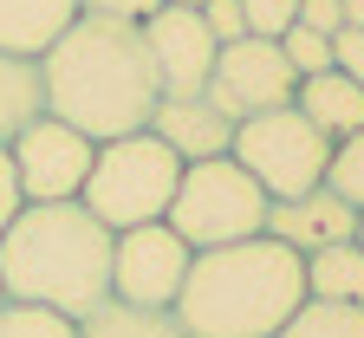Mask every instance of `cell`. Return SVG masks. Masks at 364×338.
Instances as JSON below:
<instances>
[{
	"instance_id": "cell-1",
	"label": "cell",
	"mask_w": 364,
	"mask_h": 338,
	"mask_svg": "<svg viewBox=\"0 0 364 338\" xmlns=\"http://www.w3.org/2000/svg\"><path fill=\"white\" fill-rule=\"evenodd\" d=\"M39 78H46V111L59 124H72V130H85L91 143L150 130V117L163 105V85L150 72L144 33L130 20L78 14L39 53Z\"/></svg>"
},
{
	"instance_id": "cell-2",
	"label": "cell",
	"mask_w": 364,
	"mask_h": 338,
	"mask_svg": "<svg viewBox=\"0 0 364 338\" xmlns=\"http://www.w3.org/2000/svg\"><path fill=\"white\" fill-rule=\"evenodd\" d=\"M111 248L117 234L85 202H26L0 234V293L14 306L85 319L111 300Z\"/></svg>"
},
{
	"instance_id": "cell-3",
	"label": "cell",
	"mask_w": 364,
	"mask_h": 338,
	"mask_svg": "<svg viewBox=\"0 0 364 338\" xmlns=\"http://www.w3.org/2000/svg\"><path fill=\"white\" fill-rule=\"evenodd\" d=\"M299 300H306V260L273 234H254L235 248L196 254L169 312L189 338H273Z\"/></svg>"
},
{
	"instance_id": "cell-4",
	"label": "cell",
	"mask_w": 364,
	"mask_h": 338,
	"mask_svg": "<svg viewBox=\"0 0 364 338\" xmlns=\"http://www.w3.org/2000/svg\"><path fill=\"white\" fill-rule=\"evenodd\" d=\"M176 182H182V157L169 150L156 130H136V137H111V143H98L91 176H85V189H78V202L117 234V228L163 221V215H169V196H176Z\"/></svg>"
},
{
	"instance_id": "cell-5",
	"label": "cell",
	"mask_w": 364,
	"mask_h": 338,
	"mask_svg": "<svg viewBox=\"0 0 364 338\" xmlns=\"http://www.w3.org/2000/svg\"><path fill=\"white\" fill-rule=\"evenodd\" d=\"M196 254L208 248H235V241L267 234V189L235 163V157H208V163H182V182L163 215Z\"/></svg>"
},
{
	"instance_id": "cell-6",
	"label": "cell",
	"mask_w": 364,
	"mask_h": 338,
	"mask_svg": "<svg viewBox=\"0 0 364 338\" xmlns=\"http://www.w3.org/2000/svg\"><path fill=\"white\" fill-rule=\"evenodd\" d=\"M228 157H235V163L267 189V202H293V196H312V189L326 182L332 137L318 130L299 105H273V111L235 124Z\"/></svg>"
},
{
	"instance_id": "cell-7",
	"label": "cell",
	"mask_w": 364,
	"mask_h": 338,
	"mask_svg": "<svg viewBox=\"0 0 364 338\" xmlns=\"http://www.w3.org/2000/svg\"><path fill=\"white\" fill-rule=\"evenodd\" d=\"M189 260H196V248L169 221L117 228V248H111V300L169 312L176 293H182V280H189Z\"/></svg>"
},
{
	"instance_id": "cell-8",
	"label": "cell",
	"mask_w": 364,
	"mask_h": 338,
	"mask_svg": "<svg viewBox=\"0 0 364 338\" xmlns=\"http://www.w3.org/2000/svg\"><path fill=\"white\" fill-rule=\"evenodd\" d=\"M293 91H299V78H293V65L280 53V39H254L247 33V39H235V46L215 53V72L202 85V98L228 124H247V117H260L273 105H293Z\"/></svg>"
},
{
	"instance_id": "cell-9",
	"label": "cell",
	"mask_w": 364,
	"mask_h": 338,
	"mask_svg": "<svg viewBox=\"0 0 364 338\" xmlns=\"http://www.w3.org/2000/svg\"><path fill=\"white\" fill-rule=\"evenodd\" d=\"M7 157H14V176H20V196H26V202H78L98 143L46 111V117H33V124L7 143Z\"/></svg>"
},
{
	"instance_id": "cell-10",
	"label": "cell",
	"mask_w": 364,
	"mask_h": 338,
	"mask_svg": "<svg viewBox=\"0 0 364 338\" xmlns=\"http://www.w3.org/2000/svg\"><path fill=\"white\" fill-rule=\"evenodd\" d=\"M136 33H144V53H150L163 98H202L215 53H221L215 33L202 26V7H156L150 20H136Z\"/></svg>"
},
{
	"instance_id": "cell-11",
	"label": "cell",
	"mask_w": 364,
	"mask_h": 338,
	"mask_svg": "<svg viewBox=\"0 0 364 338\" xmlns=\"http://www.w3.org/2000/svg\"><path fill=\"white\" fill-rule=\"evenodd\" d=\"M267 234L293 248L299 260L318 254V248H338V241H358V208L345 196H332L326 182L312 196H293V202H267Z\"/></svg>"
},
{
	"instance_id": "cell-12",
	"label": "cell",
	"mask_w": 364,
	"mask_h": 338,
	"mask_svg": "<svg viewBox=\"0 0 364 338\" xmlns=\"http://www.w3.org/2000/svg\"><path fill=\"white\" fill-rule=\"evenodd\" d=\"M150 130L169 143L182 163H208V157H228V143H235V124H228L208 98H163Z\"/></svg>"
},
{
	"instance_id": "cell-13",
	"label": "cell",
	"mask_w": 364,
	"mask_h": 338,
	"mask_svg": "<svg viewBox=\"0 0 364 338\" xmlns=\"http://www.w3.org/2000/svg\"><path fill=\"white\" fill-rule=\"evenodd\" d=\"M293 105H299L318 130H326L332 143H345V137L364 130V85L345 78V72H312V78H299Z\"/></svg>"
},
{
	"instance_id": "cell-14",
	"label": "cell",
	"mask_w": 364,
	"mask_h": 338,
	"mask_svg": "<svg viewBox=\"0 0 364 338\" xmlns=\"http://www.w3.org/2000/svg\"><path fill=\"white\" fill-rule=\"evenodd\" d=\"M78 20V0H0V53L39 59Z\"/></svg>"
},
{
	"instance_id": "cell-15",
	"label": "cell",
	"mask_w": 364,
	"mask_h": 338,
	"mask_svg": "<svg viewBox=\"0 0 364 338\" xmlns=\"http://www.w3.org/2000/svg\"><path fill=\"white\" fill-rule=\"evenodd\" d=\"M46 117V78H39V59H20V53H0V150L33 124Z\"/></svg>"
},
{
	"instance_id": "cell-16",
	"label": "cell",
	"mask_w": 364,
	"mask_h": 338,
	"mask_svg": "<svg viewBox=\"0 0 364 338\" xmlns=\"http://www.w3.org/2000/svg\"><path fill=\"white\" fill-rule=\"evenodd\" d=\"M306 300L364 306V248H358V241H338V248L306 254Z\"/></svg>"
},
{
	"instance_id": "cell-17",
	"label": "cell",
	"mask_w": 364,
	"mask_h": 338,
	"mask_svg": "<svg viewBox=\"0 0 364 338\" xmlns=\"http://www.w3.org/2000/svg\"><path fill=\"white\" fill-rule=\"evenodd\" d=\"M78 338H189V332L176 325V312H150V306L105 300L98 312L78 319Z\"/></svg>"
},
{
	"instance_id": "cell-18",
	"label": "cell",
	"mask_w": 364,
	"mask_h": 338,
	"mask_svg": "<svg viewBox=\"0 0 364 338\" xmlns=\"http://www.w3.org/2000/svg\"><path fill=\"white\" fill-rule=\"evenodd\" d=\"M273 338H364V306H338V300H299L293 319Z\"/></svg>"
},
{
	"instance_id": "cell-19",
	"label": "cell",
	"mask_w": 364,
	"mask_h": 338,
	"mask_svg": "<svg viewBox=\"0 0 364 338\" xmlns=\"http://www.w3.org/2000/svg\"><path fill=\"white\" fill-rule=\"evenodd\" d=\"M326 189H332V196H345V202L364 215V130H358V137H345V143H332Z\"/></svg>"
},
{
	"instance_id": "cell-20",
	"label": "cell",
	"mask_w": 364,
	"mask_h": 338,
	"mask_svg": "<svg viewBox=\"0 0 364 338\" xmlns=\"http://www.w3.org/2000/svg\"><path fill=\"white\" fill-rule=\"evenodd\" d=\"M0 338H78V319L46 312V306H0Z\"/></svg>"
},
{
	"instance_id": "cell-21",
	"label": "cell",
	"mask_w": 364,
	"mask_h": 338,
	"mask_svg": "<svg viewBox=\"0 0 364 338\" xmlns=\"http://www.w3.org/2000/svg\"><path fill=\"white\" fill-rule=\"evenodd\" d=\"M280 53H287V65H293V78H312V72H332V39L326 33H312V26H287L280 33Z\"/></svg>"
},
{
	"instance_id": "cell-22",
	"label": "cell",
	"mask_w": 364,
	"mask_h": 338,
	"mask_svg": "<svg viewBox=\"0 0 364 338\" xmlns=\"http://www.w3.org/2000/svg\"><path fill=\"white\" fill-rule=\"evenodd\" d=\"M241 20H247L254 39H280L299 20V0H241Z\"/></svg>"
},
{
	"instance_id": "cell-23",
	"label": "cell",
	"mask_w": 364,
	"mask_h": 338,
	"mask_svg": "<svg viewBox=\"0 0 364 338\" xmlns=\"http://www.w3.org/2000/svg\"><path fill=\"white\" fill-rule=\"evenodd\" d=\"M202 26L215 33V46H235V39H247L241 0H202Z\"/></svg>"
},
{
	"instance_id": "cell-24",
	"label": "cell",
	"mask_w": 364,
	"mask_h": 338,
	"mask_svg": "<svg viewBox=\"0 0 364 338\" xmlns=\"http://www.w3.org/2000/svg\"><path fill=\"white\" fill-rule=\"evenodd\" d=\"M332 72H345V78L364 85V26H338L332 33Z\"/></svg>"
},
{
	"instance_id": "cell-25",
	"label": "cell",
	"mask_w": 364,
	"mask_h": 338,
	"mask_svg": "<svg viewBox=\"0 0 364 338\" xmlns=\"http://www.w3.org/2000/svg\"><path fill=\"white\" fill-rule=\"evenodd\" d=\"M163 7V0H78V14H91V20H150Z\"/></svg>"
},
{
	"instance_id": "cell-26",
	"label": "cell",
	"mask_w": 364,
	"mask_h": 338,
	"mask_svg": "<svg viewBox=\"0 0 364 338\" xmlns=\"http://www.w3.org/2000/svg\"><path fill=\"white\" fill-rule=\"evenodd\" d=\"M299 26H312V33H338L345 26V0H299Z\"/></svg>"
},
{
	"instance_id": "cell-27",
	"label": "cell",
	"mask_w": 364,
	"mask_h": 338,
	"mask_svg": "<svg viewBox=\"0 0 364 338\" xmlns=\"http://www.w3.org/2000/svg\"><path fill=\"white\" fill-rule=\"evenodd\" d=\"M26 208V196H20V176H14V157L0 150V234L14 228V215Z\"/></svg>"
},
{
	"instance_id": "cell-28",
	"label": "cell",
	"mask_w": 364,
	"mask_h": 338,
	"mask_svg": "<svg viewBox=\"0 0 364 338\" xmlns=\"http://www.w3.org/2000/svg\"><path fill=\"white\" fill-rule=\"evenodd\" d=\"M345 26H364V0H345Z\"/></svg>"
},
{
	"instance_id": "cell-29",
	"label": "cell",
	"mask_w": 364,
	"mask_h": 338,
	"mask_svg": "<svg viewBox=\"0 0 364 338\" xmlns=\"http://www.w3.org/2000/svg\"><path fill=\"white\" fill-rule=\"evenodd\" d=\"M163 7H202V0H163Z\"/></svg>"
},
{
	"instance_id": "cell-30",
	"label": "cell",
	"mask_w": 364,
	"mask_h": 338,
	"mask_svg": "<svg viewBox=\"0 0 364 338\" xmlns=\"http://www.w3.org/2000/svg\"><path fill=\"white\" fill-rule=\"evenodd\" d=\"M358 248H364V215H358Z\"/></svg>"
},
{
	"instance_id": "cell-31",
	"label": "cell",
	"mask_w": 364,
	"mask_h": 338,
	"mask_svg": "<svg viewBox=\"0 0 364 338\" xmlns=\"http://www.w3.org/2000/svg\"><path fill=\"white\" fill-rule=\"evenodd\" d=\"M0 306H7V293H0Z\"/></svg>"
}]
</instances>
